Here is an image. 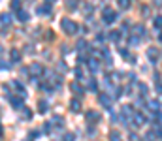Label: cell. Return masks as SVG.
Instances as JSON below:
<instances>
[{"mask_svg": "<svg viewBox=\"0 0 162 141\" xmlns=\"http://www.w3.org/2000/svg\"><path fill=\"white\" fill-rule=\"evenodd\" d=\"M60 27H62V30L66 34H75V32H77V24H75L72 19H68V17L60 19Z\"/></svg>", "mask_w": 162, "mask_h": 141, "instance_id": "1", "label": "cell"}, {"mask_svg": "<svg viewBox=\"0 0 162 141\" xmlns=\"http://www.w3.org/2000/svg\"><path fill=\"white\" fill-rule=\"evenodd\" d=\"M30 72H32V77H38V75H42L45 73V70H43V64H40V62H32L30 64Z\"/></svg>", "mask_w": 162, "mask_h": 141, "instance_id": "2", "label": "cell"}, {"mask_svg": "<svg viewBox=\"0 0 162 141\" xmlns=\"http://www.w3.org/2000/svg\"><path fill=\"white\" fill-rule=\"evenodd\" d=\"M12 85H13L15 92H19V96H21V98H27V90H25V87H23L21 83H19V81H13Z\"/></svg>", "mask_w": 162, "mask_h": 141, "instance_id": "3", "label": "cell"}, {"mask_svg": "<svg viewBox=\"0 0 162 141\" xmlns=\"http://www.w3.org/2000/svg\"><path fill=\"white\" fill-rule=\"evenodd\" d=\"M115 17H117V15L111 12L109 8H108V9H104V21H106V23H113V21H115Z\"/></svg>", "mask_w": 162, "mask_h": 141, "instance_id": "4", "label": "cell"}, {"mask_svg": "<svg viewBox=\"0 0 162 141\" xmlns=\"http://www.w3.org/2000/svg\"><path fill=\"white\" fill-rule=\"evenodd\" d=\"M98 100H100V104H102L104 105V107H109V105H111V98L108 96V94H98Z\"/></svg>", "mask_w": 162, "mask_h": 141, "instance_id": "5", "label": "cell"}, {"mask_svg": "<svg viewBox=\"0 0 162 141\" xmlns=\"http://www.w3.org/2000/svg\"><path fill=\"white\" fill-rule=\"evenodd\" d=\"M12 100V107L13 109H23L25 105H23V98H9Z\"/></svg>", "mask_w": 162, "mask_h": 141, "instance_id": "6", "label": "cell"}, {"mask_svg": "<svg viewBox=\"0 0 162 141\" xmlns=\"http://www.w3.org/2000/svg\"><path fill=\"white\" fill-rule=\"evenodd\" d=\"M0 23H2L4 27H9V24H12V15H9V13H2V15H0Z\"/></svg>", "mask_w": 162, "mask_h": 141, "instance_id": "7", "label": "cell"}, {"mask_svg": "<svg viewBox=\"0 0 162 141\" xmlns=\"http://www.w3.org/2000/svg\"><path fill=\"white\" fill-rule=\"evenodd\" d=\"M87 120H89V122H98L100 115L96 113V111H87Z\"/></svg>", "mask_w": 162, "mask_h": 141, "instance_id": "8", "label": "cell"}, {"mask_svg": "<svg viewBox=\"0 0 162 141\" xmlns=\"http://www.w3.org/2000/svg\"><path fill=\"white\" fill-rule=\"evenodd\" d=\"M87 64H89V68L93 70V72H98L100 64H98V60H96V58H89V60H87Z\"/></svg>", "mask_w": 162, "mask_h": 141, "instance_id": "9", "label": "cell"}, {"mask_svg": "<svg viewBox=\"0 0 162 141\" xmlns=\"http://www.w3.org/2000/svg\"><path fill=\"white\" fill-rule=\"evenodd\" d=\"M47 109H49V104L45 102V100H40L38 102V111L40 113H47Z\"/></svg>", "mask_w": 162, "mask_h": 141, "instance_id": "10", "label": "cell"}, {"mask_svg": "<svg viewBox=\"0 0 162 141\" xmlns=\"http://www.w3.org/2000/svg\"><path fill=\"white\" fill-rule=\"evenodd\" d=\"M17 19H19L21 23H27V21H28V13L25 12V9H19V12H17Z\"/></svg>", "mask_w": 162, "mask_h": 141, "instance_id": "11", "label": "cell"}, {"mask_svg": "<svg viewBox=\"0 0 162 141\" xmlns=\"http://www.w3.org/2000/svg\"><path fill=\"white\" fill-rule=\"evenodd\" d=\"M38 13L49 15V13H51V6H49V4H43V6H40V8H38Z\"/></svg>", "mask_w": 162, "mask_h": 141, "instance_id": "12", "label": "cell"}, {"mask_svg": "<svg viewBox=\"0 0 162 141\" xmlns=\"http://www.w3.org/2000/svg\"><path fill=\"white\" fill-rule=\"evenodd\" d=\"M147 55H149V60H151V62H156V60H158V51H156V49H149Z\"/></svg>", "mask_w": 162, "mask_h": 141, "instance_id": "13", "label": "cell"}, {"mask_svg": "<svg viewBox=\"0 0 162 141\" xmlns=\"http://www.w3.org/2000/svg\"><path fill=\"white\" fill-rule=\"evenodd\" d=\"M9 55H12V62H19V60H21V53H19L17 49H12Z\"/></svg>", "mask_w": 162, "mask_h": 141, "instance_id": "14", "label": "cell"}, {"mask_svg": "<svg viewBox=\"0 0 162 141\" xmlns=\"http://www.w3.org/2000/svg\"><path fill=\"white\" fill-rule=\"evenodd\" d=\"M21 115H23V119H25V120L32 119V111H30L28 107H23V109H21Z\"/></svg>", "mask_w": 162, "mask_h": 141, "instance_id": "15", "label": "cell"}, {"mask_svg": "<svg viewBox=\"0 0 162 141\" xmlns=\"http://www.w3.org/2000/svg\"><path fill=\"white\" fill-rule=\"evenodd\" d=\"M70 109H72V111H79V109H81V102H79V100H72Z\"/></svg>", "mask_w": 162, "mask_h": 141, "instance_id": "16", "label": "cell"}, {"mask_svg": "<svg viewBox=\"0 0 162 141\" xmlns=\"http://www.w3.org/2000/svg\"><path fill=\"white\" fill-rule=\"evenodd\" d=\"M89 90H93V92L98 90V81L96 79H89Z\"/></svg>", "mask_w": 162, "mask_h": 141, "instance_id": "17", "label": "cell"}, {"mask_svg": "<svg viewBox=\"0 0 162 141\" xmlns=\"http://www.w3.org/2000/svg\"><path fill=\"white\" fill-rule=\"evenodd\" d=\"M72 90H74V92H77V94H83V88L79 87V83H77V81H74V83H72Z\"/></svg>", "mask_w": 162, "mask_h": 141, "instance_id": "18", "label": "cell"}, {"mask_svg": "<svg viewBox=\"0 0 162 141\" xmlns=\"http://www.w3.org/2000/svg\"><path fill=\"white\" fill-rule=\"evenodd\" d=\"M134 120H136V124H143L145 122V117L141 113H138V115H134Z\"/></svg>", "mask_w": 162, "mask_h": 141, "instance_id": "19", "label": "cell"}, {"mask_svg": "<svg viewBox=\"0 0 162 141\" xmlns=\"http://www.w3.org/2000/svg\"><path fill=\"white\" fill-rule=\"evenodd\" d=\"M87 47H89V45H87V42H85V40H79V42H77V49H79V51H85Z\"/></svg>", "mask_w": 162, "mask_h": 141, "instance_id": "20", "label": "cell"}, {"mask_svg": "<svg viewBox=\"0 0 162 141\" xmlns=\"http://www.w3.org/2000/svg\"><path fill=\"white\" fill-rule=\"evenodd\" d=\"M109 141H121L119 132H111V134H109Z\"/></svg>", "mask_w": 162, "mask_h": 141, "instance_id": "21", "label": "cell"}, {"mask_svg": "<svg viewBox=\"0 0 162 141\" xmlns=\"http://www.w3.org/2000/svg\"><path fill=\"white\" fill-rule=\"evenodd\" d=\"M53 124H57V126H62V124H64V120H62V119H60L59 115H57V117H53Z\"/></svg>", "mask_w": 162, "mask_h": 141, "instance_id": "22", "label": "cell"}, {"mask_svg": "<svg viewBox=\"0 0 162 141\" xmlns=\"http://www.w3.org/2000/svg\"><path fill=\"white\" fill-rule=\"evenodd\" d=\"M119 6L123 8V9H126V8L130 6V0H119Z\"/></svg>", "mask_w": 162, "mask_h": 141, "instance_id": "23", "label": "cell"}, {"mask_svg": "<svg viewBox=\"0 0 162 141\" xmlns=\"http://www.w3.org/2000/svg\"><path fill=\"white\" fill-rule=\"evenodd\" d=\"M62 141H75V135H74V134H64Z\"/></svg>", "mask_w": 162, "mask_h": 141, "instance_id": "24", "label": "cell"}, {"mask_svg": "<svg viewBox=\"0 0 162 141\" xmlns=\"http://www.w3.org/2000/svg\"><path fill=\"white\" fill-rule=\"evenodd\" d=\"M149 107H151V109H155V111H158V107H160V105H158V102H156V100H153V102L149 104Z\"/></svg>", "mask_w": 162, "mask_h": 141, "instance_id": "25", "label": "cell"}, {"mask_svg": "<svg viewBox=\"0 0 162 141\" xmlns=\"http://www.w3.org/2000/svg\"><path fill=\"white\" fill-rule=\"evenodd\" d=\"M108 36H109V40H113V42H117V40H119V32H109Z\"/></svg>", "mask_w": 162, "mask_h": 141, "instance_id": "26", "label": "cell"}, {"mask_svg": "<svg viewBox=\"0 0 162 141\" xmlns=\"http://www.w3.org/2000/svg\"><path fill=\"white\" fill-rule=\"evenodd\" d=\"M19 6H21L19 0H12V9H17V12H19Z\"/></svg>", "mask_w": 162, "mask_h": 141, "instance_id": "27", "label": "cell"}, {"mask_svg": "<svg viewBox=\"0 0 162 141\" xmlns=\"http://www.w3.org/2000/svg\"><path fill=\"white\" fill-rule=\"evenodd\" d=\"M138 87H140V92H141V94H147V87H145L143 83H140Z\"/></svg>", "mask_w": 162, "mask_h": 141, "instance_id": "28", "label": "cell"}, {"mask_svg": "<svg viewBox=\"0 0 162 141\" xmlns=\"http://www.w3.org/2000/svg\"><path fill=\"white\" fill-rule=\"evenodd\" d=\"M43 130H45L47 134H51V122H45V124H43Z\"/></svg>", "mask_w": 162, "mask_h": 141, "instance_id": "29", "label": "cell"}, {"mask_svg": "<svg viewBox=\"0 0 162 141\" xmlns=\"http://www.w3.org/2000/svg\"><path fill=\"white\" fill-rule=\"evenodd\" d=\"M155 24H156V28H160L162 27V17H156L155 19Z\"/></svg>", "mask_w": 162, "mask_h": 141, "instance_id": "30", "label": "cell"}, {"mask_svg": "<svg viewBox=\"0 0 162 141\" xmlns=\"http://www.w3.org/2000/svg\"><path fill=\"white\" fill-rule=\"evenodd\" d=\"M66 68H68V66H66V62H62V60H60V62H59V70H62V72H64Z\"/></svg>", "mask_w": 162, "mask_h": 141, "instance_id": "31", "label": "cell"}, {"mask_svg": "<svg viewBox=\"0 0 162 141\" xmlns=\"http://www.w3.org/2000/svg\"><path fill=\"white\" fill-rule=\"evenodd\" d=\"M75 77H77V81H79L81 77H83V73H81V70H79V68H75Z\"/></svg>", "mask_w": 162, "mask_h": 141, "instance_id": "32", "label": "cell"}, {"mask_svg": "<svg viewBox=\"0 0 162 141\" xmlns=\"http://www.w3.org/2000/svg\"><path fill=\"white\" fill-rule=\"evenodd\" d=\"M136 43H140V38H130V45H136Z\"/></svg>", "mask_w": 162, "mask_h": 141, "instance_id": "33", "label": "cell"}, {"mask_svg": "<svg viewBox=\"0 0 162 141\" xmlns=\"http://www.w3.org/2000/svg\"><path fill=\"white\" fill-rule=\"evenodd\" d=\"M134 30H136V32H138V34H143V32H145V30H143V27H136Z\"/></svg>", "mask_w": 162, "mask_h": 141, "instance_id": "34", "label": "cell"}, {"mask_svg": "<svg viewBox=\"0 0 162 141\" xmlns=\"http://www.w3.org/2000/svg\"><path fill=\"white\" fill-rule=\"evenodd\" d=\"M0 68H9V64H6L4 60H0Z\"/></svg>", "mask_w": 162, "mask_h": 141, "instance_id": "35", "label": "cell"}, {"mask_svg": "<svg viewBox=\"0 0 162 141\" xmlns=\"http://www.w3.org/2000/svg\"><path fill=\"white\" fill-rule=\"evenodd\" d=\"M130 141H138V137H136V134H130Z\"/></svg>", "mask_w": 162, "mask_h": 141, "instance_id": "36", "label": "cell"}, {"mask_svg": "<svg viewBox=\"0 0 162 141\" xmlns=\"http://www.w3.org/2000/svg\"><path fill=\"white\" fill-rule=\"evenodd\" d=\"M156 90H158V92L162 94V85H156Z\"/></svg>", "mask_w": 162, "mask_h": 141, "instance_id": "37", "label": "cell"}, {"mask_svg": "<svg viewBox=\"0 0 162 141\" xmlns=\"http://www.w3.org/2000/svg\"><path fill=\"white\" fill-rule=\"evenodd\" d=\"M2 51H4V47H2V43H0V55H2Z\"/></svg>", "mask_w": 162, "mask_h": 141, "instance_id": "38", "label": "cell"}, {"mask_svg": "<svg viewBox=\"0 0 162 141\" xmlns=\"http://www.w3.org/2000/svg\"><path fill=\"white\" fill-rule=\"evenodd\" d=\"M23 141H34V139L32 137H27V139H23Z\"/></svg>", "mask_w": 162, "mask_h": 141, "instance_id": "39", "label": "cell"}, {"mask_svg": "<svg viewBox=\"0 0 162 141\" xmlns=\"http://www.w3.org/2000/svg\"><path fill=\"white\" fill-rule=\"evenodd\" d=\"M49 2H55V0H49Z\"/></svg>", "mask_w": 162, "mask_h": 141, "instance_id": "40", "label": "cell"}, {"mask_svg": "<svg viewBox=\"0 0 162 141\" xmlns=\"http://www.w3.org/2000/svg\"><path fill=\"white\" fill-rule=\"evenodd\" d=\"M160 42H162V36H160Z\"/></svg>", "mask_w": 162, "mask_h": 141, "instance_id": "41", "label": "cell"}]
</instances>
